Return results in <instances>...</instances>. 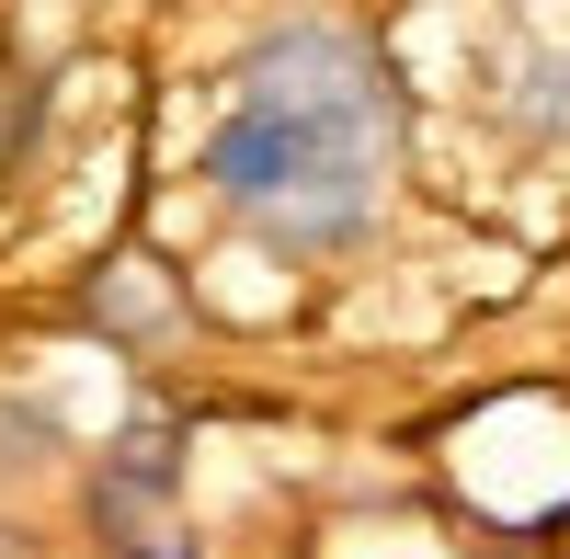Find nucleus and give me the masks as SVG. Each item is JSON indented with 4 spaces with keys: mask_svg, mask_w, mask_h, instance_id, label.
Instances as JSON below:
<instances>
[{
    "mask_svg": "<svg viewBox=\"0 0 570 559\" xmlns=\"http://www.w3.org/2000/svg\"><path fill=\"white\" fill-rule=\"evenodd\" d=\"M376 171H389V80L365 35L343 23L263 35L240 58V104L206 137L217 206H240L285 252H343L376 217Z\"/></svg>",
    "mask_w": 570,
    "mask_h": 559,
    "instance_id": "nucleus-1",
    "label": "nucleus"
},
{
    "mask_svg": "<svg viewBox=\"0 0 570 559\" xmlns=\"http://www.w3.org/2000/svg\"><path fill=\"white\" fill-rule=\"evenodd\" d=\"M171 480H183V434H171V423H137V434L115 445V469H104V491H91V502H104V526H137Z\"/></svg>",
    "mask_w": 570,
    "mask_h": 559,
    "instance_id": "nucleus-2",
    "label": "nucleus"
},
{
    "mask_svg": "<svg viewBox=\"0 0 570 559\" xmlns=\"http://www.w3.org/2000/svg\"><path fill=\"white\" fill-rule=\"evenodd\" d=\"M137 559H183V548H137Z\"/></svg>",
    "mask_w": 570,
    "mask_h": 559,
    "instance_id": "nucleus-3",
    "label": "nucleus"
}]
</instances>
